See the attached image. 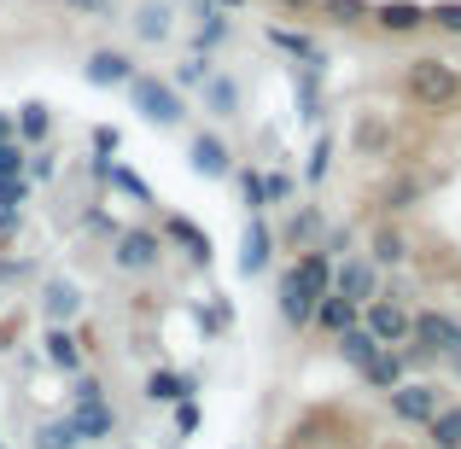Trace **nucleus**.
<instances>
[{
    "label": "nucleus",
    "mask_w": 461,
    "mask_h": 449,
    "mask_svg": "<svg viewBox=\"0 0 461 449\" xmlns=\"http://www.w3.org/2000/svg\"><path fill=\"white\" fill-rule=\"evenodd\" d=\"M397 88H403L420 112L444 117V112L461 105V70L450 65V58H438V53H415L403 70H397Z\"/></svg>",
    "instance_id": "1"
},
{
    "label": "nucleus",
    "mask_w": 461,
    "mask_h": 449,
    "mask_svg": "<svg viewBox=\"0 0 461 449\" xmlns=\"http://www.w3.org/2000/svg\"><path fill=\"white\" fill-rule=\"evenodd\" d=\"M123 94H129V105H135V117L152 123V129H181L193 117L187 94H181L169 76H152V70H135V76L123 82Z\"/></svg>",
    "instance_id": "2"
},
{
    "label": "nucleus",
    "mask_w": 461,
    "mask_h": 449,
    "mask_svg": "<svg viewBox=\"0 0 461 449\" xmlns=\"http://www.w3.org/2000/svg\"><path fill=\"white\" fill-rule=\"evenodd\" d=\"M164 257H169V246H164V234L147 222H129V228H117L112 234V269L117 274H135V281H147V274L164 269Z\"/></svg>",
    "instance_id": "3"
},
{
    "label": "nucleus",
    "mask_w": 461,
    "mask_h": 449,
    "mask_svg": "<svg viewBox=\"0 0 461 449\" xmlns=\"http://www.w3.org/2000/svg\"><path fill=\"white\" fill-rule=\"evenodd\" d=\"M438 403H444V385L438 380H427V373H409L403 385H392L385 391V409H392V420L397 427H427L432 415H438Z\"/></svg>",
    "instance_id": "4"
},
{
    "label": "nucleus",
    "mask_w": 461,
    "mask_h": 449,
    "mask_svg": "<svg viewBox=\"0 0 461 449\" xmlns=\"http://www.w3.org/2000/svg\"><path fill=\"white\" fill-rule=\"evenodd\" d=\"M88 350H94V333H82V327H59V321L41 327V362L59 368L65 380L88 368Z\"/></svg>",
    "instance_id": "5"
},
{
    "label": "nucleus",
    "mask_w": 461,
    "mask_h": 449,
    "mask_svg": "<svg viewBox=\"0 0 461 449\" xmlns=\"http://www.w3.org/2000/svg\"><path fill=\"white\" fill-rule=\"evenodd\" d=\"M409 338H415V345H427L432 356L444 362V356H456V350H461V315L432 310V303H427V310L409 315Z\"/></svg>",
    "instance_id": "6"
},
{
    "label": "nucleus",
    "mask_w": 461,
    "mask_h": 449,
    "mask_svg": "<svg viewBox=\"0 0 461 449\" xmlns=\"http://www.w3.org/2000/svg\"><path fill=\"white\" fill-rule=\"evenodd\" d=\"M158 234H164V246H169V251H181V257H187L193 269H211V257H216V239L204 234V228L193 222V216H181V211H164Z\"/></svg>",
    "instance_id": "7"
},
{
    "label": "nucleus",
    "mask_w": 461,
    "mask_h": 449,
    "mask_svg": "<svg viewBox=\"0 0 461 449\" xmlns=\"http://www.w3.org/2000/svg\"><path fill=\"white\" fill-rule=\"evenodd\" d=\"M333 292L350 298V303H368V298L385 292V269H380V263H368L362 251H350V257L333 263Z\"/></svg>",
    "instance_id": "8"
},
{
    "label": "nucleus",
    "mask_w": 461,
    "mask_h": 449,
    "mask_svg": "<svg viewBox=\"0 0 461 449\" xmlns=\"http://www.w3.org/2000/svg\"><path fill=\"white\" fill-rule=\"evenodd\" d=\"M409 315H415V310H409L397 292H380V298L362 303V327H368L380 345H403V338H409Z\"/></svg>",
    "instance_id": "9"
},
{
    "label": "nucleus",
    "mask_w": 461,
    "mask_h": 449,
    "mask_svg": "<svg viewBox=\"0 0 461 449\" xmlns=\"http://www.w3.org/2000/svg\"><path fill=\"white\" fill-rule=\"evenodd\" d=\"M82 303H88V298H82V286L65 281V274H47L41 292H35V310H41V321H59V327H77Z\"/></svg>",
    "instance_id": "10"
},
{
    "label": "nucleus",
    "mask_w": 461,
    "mask_h": 449,
    "mask_svg": "<svg viewBox=\"0 0 461 449\" xmlns=\"http://www.w3.org/2000/svg\"><path fill=\"white\" fill-rule=\"evenodd\" d=\"M187 164H193V175H204V181L234 175V152H228V140L216 135V129H199V135L187 140Z\"/></svg>",
    "instance_id": "11"
},
{
    "label": "nucleus",
    "mask_w": 461,
    "mask_h": 449,
    "mask_svg": "<svg viewBox=\"0 0 461 449\" xmlns=\"http://www.w3.org/2000/svg\"><path fill=\"white\" fill-rule=\"evenodd\" d=\"M82 76H88V88H123L135 76V53H123V47H88Z\"/></svg>",
    "instance_id": "12"
},
{
    "label": "nucleus",
    "mask_w": 461,
    "mask_h": 449,
    "mask_svg": "<svg viewBox=\"0 0 461 449\" xmlns=\"http://www.w3.org/2000/svg\"><path fill=\"white\" fill-rule=\"evenodd\" d=\"M368 30H380V35H420V30H432L427 23V0H374V23Z\"/></svg>",
    "instance_id": "13"
},
{
    "label": "nucleus",
    "mask_w": 461,
    "mask_h": 449,
    "mask_svg": "<svg viewBox=\"0 0 461 449\" xmlns=\"http://www.w3.org/2000/svg\"><path fill=\"white\" fill-rule=\"evenodd\" d=\"M269 257H275V234L263 216H246V228H240V274L246 281H258V274H269Z\"/></svg>",
    "instance_id": "14"
},
{
    "label": "nucleus",
    "mask_w": 461,
    "mask_h": 449,
    "mask_svg": "<svg viewBox=\"0 0 461 449\" xmlns=\"http://www.w3.org/2000/svg\"><path fill=\"white\" fill-rule=\"evenodd\" d=\"M362 257L380 263V269H403V263L415 257V246H409V234L392 222V216H385V222H374V228H368V246H362Z\"/></svg>",
    "instance_id": "15"
},
{
    "label": "nucleus",
    "mask_w": 461,
    "mask_h": 449,
    "mask_svg": "<svg viewBox=\"0 0 461 449\" xmlns=\"http://www.w3.org/2000/svg\"><path fill=\"white\" fill-rule=\"evenodd\" d=\"M70 432H77L82 444H105V438H117V409H112V397H100V403H70Z\"/></svg>",
    "instance_id": "16"
},
{
    "label": "nucleus",
    "mask_w": 461,
    "mask_h": 449,
    "mask_svg": "<svg viewBox=\"0 0 461 449\" xmlns=\"http://www.w3.org/2000/svg\"><path fill=\"white\" fill-rule=\"evenodd\" d=\"M281 239L286 251H310V246H321L327 239V216H321V204H293V216L281 222Z\"/></svg>",
    "instance_id": "17"
},
{
    "label": "nucleus",
    "mask_w": 461,
    "mask_h": 449,
    "mask_svg": "<svg viewBox=\"0 0 461 449\" xmlns=\"http://www.w3.org/2000/svg\"><path fill=\"white\" fill-rule=\"evenodd\" d=\"M275 310H281V321L293 327V333H310V315H315V303L304 298V286H298L293 263H286V269L275 274Z\"/></svg>",
    "instance_id": "18"
},
{
    "label": "nucleus",
    "mask_w": 461,
    "mask_h": 449,
    "mask_svg": "<svg viewBox=\"0 0 461 449\" xmlns=\"http://www.w3.org/2000/svg\"><path fill=\"white\" fill-rule=\"evenodd\" d=\"M228 35H234V18L211 0H193V53H216L228 47Z\"/></svg>",
    "instance_id": "19"
},
{
    "label": "nucleus",
    "mask_w": 461,
    "mask_h": 449,
    "mask_svg": "<svg viewBox=\"0 0 461 449\" xmlns=\"http://www.w3.org/2000/svg\"><path fill=\"white\" fill-rule=\"evenodd\" d=\"M263 41H269L275 53H293L298 65H315V70H327V47L315 41V35H304V30H286V23H263Z\"/></svg>",
    "instance_id": "20"
},
{
    "label": "nucleus",
    "mask_w": 461,
    "mask_h": 449,
    "mask_svg": "<svg viewBox=\"0 0 461 449\" xmlns=\"http://www.w3.org/2000/svg\"><path fill=\"white\" fill-rule=\"evenodd\" d=\"M357 321H362V303H350V298L327 292L321 303H315V315H310V333H321V338H339V333H350Z\"/></svg>",
    "instance_id": "21"
},
{
    "label": "nucleus",
    "mask_w": 461,
    "mask_h": 449,
    "mask_svg": "<svg viewBox=\"0 0 461 449\" xmlns=\"http://www.w3.org/2000/svg\"><path fill=\"white\" fill-rule=\"evenodd\" d=\"M129 23H135V41H140V47L169 41V30H176V18H169V0H140Z\"/></svg>",
    "instance_id": "22"
},
{
    "label": "nucleus",
    "mask_w": 461,
    "mask_h": 449,
    "mask_svg": "<svg viewBox=\"0 0 461 449\" xmlns=\"http://www.w3.org/2000/svg\"><path fill=\"white\" fill-rule=\"evenodd\" d=\"M357 380L368 385V391H380V397L392 391V385H403L409 373H403V356H397V345H380V350H374V362L357 373Z\"/></svg>",
    "instance_id": "23"
},
{
    "label": "nucleus",
    "mask_w": 461,
    "mask_h": 449,
    "mask_svg": "<svg viewBox=\"0 0 461 449\" xmlns=\"http://www.w3.org/2000/svg\"><path fill=\"white\" fill-rule=\"evenodd\" d=\"M181 397H199V373H176V368L147 373V403H181Z\"/></svg>",
    "instance_id": "24"
},
{
    "label": "nucleus",
    "mask_w": 461,
    "mask_h": 449,
    "mask_svg": "<svg viewBox=\"0 0 461 449\" xmlns=\"http://www.w3.org/2000/svg\"><path fill=\"white\" fill-rule=\"evenodd\" d=\"M12 123H18L23 147H47V135H53V105L47 100H23L18 112H12Z\"/></svg>",
    "instance_id": "25"
},
{
    "label": "nucleus",
    "mask_w": 461,
    "mask_h": 449,
    "mask_svg": "<svg viewBox=\"0 0 461 449\" xmlns=\"http://www.w3.org/2000/svg\"><path fill=\"white\" fill-rule=\"evenodd\" d=\"M315 12L333 30H368L374 23V0H315Z\"/></svg>",
    "instance_id": "26"
},
{
    "label": "nucleus",
    "mask_w": 461,
    "mask_h": 449,
    "mask_svg": "<svg viewBox=\"0 0 461 449\" xmlns=\"http://www.w3.org/2000/svg\"><path fill=\"white\" fill-rule=\"evenodd\" d=\"M333 350H339V362H345L350 373H362V368H368V362H374V350H380V338H374L368 327L357 321V327H350V333H339V338H333Z\"/></svg>",
    "instance_id": "27"
},
{
    "label": "nucleus",
    "mask_w": 461,
    "mask_h": 449,
    "mask_svg": "<svg viewBox=\"0 0 461 449\" xmlns=\"http://www.w3.org/2000/svg\"><path fill=\"white\" fill-rule=\"evenodd\" d=\"M420 432H427L432 449H461V403H438V415H432Z\"/></svg>",
    "instance_id": "28"
},
{
    "label": "nucleus",
    "mask_w": 461,
    "mask_h": 449,
    "mask_svg": "<svg viewBox=\"0 0 461 449\" xmlns=\"http://www.w3.org/2000/svg\"><path fill=\"white\" fill-rule=\"evenodd\" d=\"M204 112L211 117H234L240 112V82L234 76H222V70H211V82H204Z\"/></svg>",
    "instance_id": "29"
},
{
    "label": "nucleus",
    "mask_w": 461,
    "mask_h": 449,
    "mask_svg": "<svg viewBox=\"0 0 461 449\" xmlns=\"http://www.w3.org/2000/svg\"><path fill=\"white\" fill-rule=\"evenodd\" d=\"M298 187H304V181H298L286 164L263 169V204H275V211H281V204H298Z\"/></svg>",
    "instance_id": "30"
},
{
    "label": "nucleus",
    "mask_w": 461,
    "mask_h": 449,
    "mask_svg": "<svg viewBox=\"0 0 461 449\" xmlns=\"http://www.w3.org/2000/svg\"><path fill=\"white\" fill-rule=\"evenodd\" d=\"M350 147H357L362 157H380L385 147H392V129H385L380 117H368V112H362L357 123H350Z\"/></svg>",
    "instance_id": "31"
},
{
    "label": "nucleus",
    "mask_w": 461,
    "mask_h": 449,
    "mask_svg": "<svg viewBox=\"0 0 461 449\" xmlns=\"http://www.w3.org/2000/svg\"><path fill=\"white\" fill-rule=\"evenodd\" d=\"M327 175H333V135L321 129V135L310 140V152H304V175L298 181H304V187H321Z\"/></svg>",
    "instance_id": "32"
},
{
    "label": "nucleus",
    "mask_w": 461,
    "mask_h": 449,
    "mask_svg": "<svg viewBox=\"0 0 461 449\" xmlns=\"http://www.w3.org/2000/svg\"><path fill=\"white\" fill-rule=\"evenodd\" d=\"M105 187H117V193H129V199H140V204H158L152 199V181L140 175V169H129V164H117L112 157V169H105Z\"/></svg>",
    "instance_id": "33"
},
{
    "label": "nucleus",
    "mask_w": 461,
    "mask_h": 449,
    "mask_svg": "<svg viewBox=\"0 0 461 449\" xmlns=\"http://www.w3.org/2000/svg\"><path fill=\"white\" fill-rule=\"evenodd\" d=\"M298 117H304V123L321 117V70L315 65H298Z\"/></svg>",
    "instance_id": "34"
},
{
    "label": "nucleus",
    "mask_w": 461,
    "mask_h": 449,
    "mask_svg": "<svg viewBox=\"0 0 461 449\" xmlns=\"http://www.w3.org/2000/svg\"><path fill=\"white\" fill-rule=\"evenodd\" d=\"M228 181H234V187H240V204H246V216H263V211H269V204H263V169H240L234 164V175H228Z\"/></svg>",
    "instance_id": "35"
},
{
    "label": "nucleus",
    "mask_w": 461,
    "mask_h": 449,
    "mask_svg": "<svg viewBox=\"0 0 461 449\" xmlns=\"http://www.w3.org/2000/svg\"><path fill=\"white\" fill-rule=\"evenodd\" d=\"M30 449H82V438L70 432V420H41L30 432Z\"/></svg>",
    "instance_id": "36"
},
{
    "label": "nucleus",
    "mask_w": 461,
    "mask_h": 449,
    "mask_svg": "<svg viewBox=\"0 0 461 449\" xmlns=\"http://www.w3.org/2000/svg\"><path fill=\"white\" fill-rule=\"evenodd\" d=\"M211 70H216V65H211V53H187V58L176 65V76H169V82L187 94V88H204V82H211Z\"/></svg>",
    "instance_id": "37"
},
{
    "label": "nucleus",
    "mask_w": 461,
    "mask_h": 449,
    "mask_svg": "<svg viewBox=\"0 0 461 449\" xmlns=\"http://www.w3.org/2000/svg\"><path fill=\"white\" fill-rule=\"evenodd\" d=\"M397 356H403V373H432V368H444V362L432 356L427 345H415V338H403V345H397Z\"/></svg>",
    "instance_id": "38"
},
{
    "label": "nucleus",
    "mask_w": 461,
    "mask_h": 449,
    "mask_svg": "<svg viewBox=\"0 0 461 449\" xmlns=\"http://www.w3.org/2000/svg\"><path fill=\"white\" fill-rule=\"evenodd\" d=\"M105 397V380L94 368H82V373H70V403H100Z\"/></svg>",
    "instance_id": "39"
},
{
    "label": "nucleus",
    "mask_w": 461,
    "mask_h": 449,
    "mask_svg": "<svg viewBox=\"0 0 461 449\" xmlns=\"http://www.w3.org/2000/svg\"><path fill=\"white\" fill-rule=\"evenodd\" d=\"M409 204H420V181L415 175H403V181H392V187H385V211H409Z\"/></svg>",
    "instance_id": "40"
},
{
    "label": "nucleus",
    "mask_w": 461,
    "mask_h": 449,
    "mask_svg": "<svg viewBox=\"0 0 461 449\" xmlns=\"http://www.w3.org/2000/svg\"><path fill=\"white\" fill-rule=\"evenodd\" d=\"M427 23L444 35H461V0H438V6H427Z\"/></svg>",
    "instance_id": "41"
},
{
    "label": "nucleus",
    "mask_w": 461,
    "mask_h": 449,
    "mask_svg": "<svg viewBox=\"0 0 461 449\" xmlns=\"http://www.w3.org/2000/svg\"><path fill=\"white\" fill-rule=\"evenodd\" d=\"M23 175H30V181H53L59 175V157L47 152V147H30V157H23Z\"/></svg>",
    "instance_id": "42"
},
{
    "label": "nucleus",
    "mask_w": 461,
    "mask_h": 449,
    "mask_svg": "<svg viewBox=\"0 0 461 449\" xmlns=\"http://www.w3.org/2000/svg\"><path fill=\"white\" fill-rule=\"evenodd\" d=\"M176 409V438H193V432H199V397H181V403H169Z\"/></svg>",
    "instance_id": "43"
},
{
    "label": "nucleus",
    "mask_w": 461,
    "mask_h": 449,
    "mask_svg": "<svg viewBox=\"0 0 461 449\" xmlns=\"http://www.w3.org/2000/svg\"><path fill=\"white\" fill-rule=\"evenodd\" d=\"M23 157H30V147H23V140H0V181L23 175Z\"/></svg>",
    "instance_id": "44"
},
{
    "label": "nucleus",
    "mask_w": 461,
    "mask_h": 449,
    "mask_svg": "<svg viewBox=\"0 0 461 449\" xmlns=\"http://www.w3.org/2000/svg\"><path fill=\"white\" fill-rule=\"evenodd\" d=\"M117 147H123V135H117L112 123H100V129H94V157H117Z\"/></svg>",
    "instance_id": "45"
},
{
    "label": "nucleus",
    "mask_w": 461,
    "mask_h": 449,
    "mask_svg": "<svg viewBox=\"0 0 461 449\" xmlns=\"http://www.w3.org/2000/svg\"><path fill=\"white\" fill-rule=\"evenodd\" d=\"M70 12H77V18H112L117 12V0H65Z\"/></svg>",
    "instance_id": "46"
},
{
    "label": "nucleus",
    "mask_w": 461,
    "mask_h": 449,
    "mask_svg": "<svg viewBox=\"0 0 461 449\" xmlns=\"http://www.w3.org/2000/svg\"><path fill=\"white\" fill-rule=\"evenodd\" d=\"M35 263L30 257H0V281H30Z\"/></svg>",
    "instance_id": "47"
},
{
    "label": "nucleus",
    "mask_w": 461,
    "mask_h": 449,
    "mask_svg": "<svg viewBox=\"0 0 461 449\" xmlns=\"http://www.w3.org/2000/svg\"><path fill=\"white\" fill-rule=\"evenodd\" d=\"M18 204H23V175L0 181V211H18Z\"/></svg>",
    "instance_id": "48"
},
{
    "label": "nucleus",
    "mask_w": 461,
    "mask_h": 449,
    "mask_svg": "<svg viewBox=\"0 0 461 449\" xmlns=\"http://www.w3.org/2000/svg\"><path fill=\"white\" fill-rule=\"evenodd\" d=\"M269 6H275V12H286V18H310L315 0H269Z\"/></svg>",
    "instance_id": "49"
},
{
    "label": "nucleus",
    "mask_w": 461,
    "mask_h": 449,
    "mask_svg": "<svg viewBox=\"0 0 461 449\" xmlns=\"http://www.w3.org/2000/svg\"><path fill=\"white\" fill-rule=\"evenodd\" d=\"M0 140H18V123H12V112H0Z\"/></svg>",
    "instance_id": "50"
},
{
    "label": "nucleus",
    "mask_w": 461,
    "mask_h": 449,
    "mask_svg": "<svg viewBox=\"0 0 461 449\" xmlns=\"http://www.w3.org/2000/svg\"><path fill=\"white\" fill-rule=\"evenodd\" d=\"M211 6H222V12H246L251 0H211Z\"/></svg>",
    "instance_id": "51"
},
{
    "label": "nucleus",
    "mask_w": 461,
    "mask_h": 449,
    "mask_svg": "<svg viewBox=\"0 0 461 449\" xmlns=\"http://www.w3.org/2000/svg\"><path fill=\"white\" fill-rule=\"evenodd\" d=\"M444 368H450V373H456V380H461V350H456V356H444Z\"/></svg>",
    "instance_id": "52"
},
{
    "label": "nucleus",
    "mask_w": 461,
    "mask_h": 449,
    "mask_svg": "<svg viewBox=\"0 0 461 449\" xmlns=\"http://www.w3.org/2000/svg\"><path fill=\"white\" fill-rule=\"evenodd\" d=\"M0 449H6V438H0Z\"/></svg>",
    "instance_id": "53"
}]
</instances>
